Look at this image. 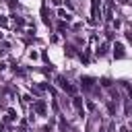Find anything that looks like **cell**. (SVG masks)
Instances as JSON below:
<instances>
[{
    "label": "cell",
    "instance_id": "6da1fadb",
    "mask_svg": "<svg viewBox=\"0 0 132 132\" xmlns=\"http://www.w3.org/2000/svg\"><path fill=\"white\" fill-rule=\"evenodd\" d=\"M91 6H93V23H95L97 19H101V2L99 0H93Z\"/></svg>",
    "mask_w": 132,
    "mask_h": 132
},
{
    "label": "cell",
    "instance_id": "7a4b0ae2",
    "mask_svg": "<svg viewBox=\"0 0 132 132\" xmlns=\"http://www.w3.org/2000/svg\"><path fill=\"white\" fill-rule=\"evenodd\" d=\"M58 82H60V87H62L64 91H68V93H74V87H70V85H68V82L62 78V76H58Z\"/></svg>",
    "mask_w": 132,
    "mask_h": 132
},
{
    "label": "cell",
    "instance_id": "3957f363",
    "mask_svg": "<svg viewBox=\"0 0 132 132\" xmlns=\"http://www.w3.org/2000/svg\"><path fill=\"white\" fill-rule=\"evenodd\" d=\"M113 56H116V58H124V47H122V43H116V45H113Z\"/></svg>",
    "mask_w": 132,
    "mask_h": 132
},
{
    "label": "cell",
    "instance_id": "277c9868",
    "mask_svg": "<svg viewBox=\"0 0 132 132\" xmlns=\"http://www.w3.org/2000/svg\"><path fill=\"white\" fill-rule=\"evenodd\" d=\"M35 111L43 116V113H45V103H43V101H37V103H35Z\"/></svg>",
    "mask_w": 132,
    "mask_h": 132
},
{
    "label": "cell",
    "instance_id": "5b68a950",
    "mask_svg": "<svg viewBox=\"0 0 132 132\" xmlns=\"http://www.w3.org/2000/svg\"><path fill=\"white\" fill-rule=\"evenodd\" d=\"M120 2H128V0H120Z\"/></svg>",
    "mask_w": 132,
    "mask_h": 132
}]
</instances>
